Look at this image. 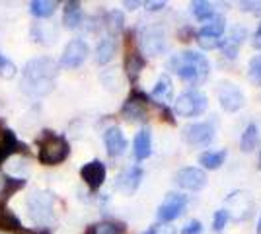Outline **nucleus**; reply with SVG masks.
Segmentation results:
<instances>
[{"mask_svg":"<svg viewBox=\"0 0 261 234\" xmlns=\"http://www.w3.org/2000/svg\"><path fill=\"white\" fill-rule=\"evenodd\" d=\"M146 101H148V96H144L142 92H133L129 100L123 103L121 113L125 115L127 121H144L146 119Z\"/></svg>","mask_w":261,"mask_h":234,"instance_id":"11","label":"nucleus"},{"mask_svg":"<svg viewBox=\"0 0 261 234\" xmlns=\"http://www.w3.org/2000/svg\"><path fill=\"white\" fill-rule=\"evenodd\" d=\"M201 230H203V224H201V221L193 219V221H189V223L181 228V234H201Z\"/></svg>","mask_w":261,"mask_h":234,"instance_id":"35","label":"nucleus"},{"mask_svg":"<svg viewBox=\"0 0 261 234\" xmlns=\"http://www.w3.org/2000/svg\"><path fill=\"white\" fill-rule=\"evenodd\" d=\"M127 226L119 221H103V223L92 224L88 228V234H125Z\"/></svg>","mask_w":261,"mask_h":234,"instance_id":"22","label":"nucleus"},{"mask_svg":"<svg viewBox=\"0 0 261 234\" xmlns=\"http://www.w3.org/2000/svg\"><path fill=\"white\" fill-rule=\"evenodd\" d=\"M251 43H253L255 49L261 51V23H259V28H257V32H255V35H253V41H251Z\"/></svg>","mask_w":261,"mask_h":234,"instance_id":"39","label":"nucleus"},{"mask_svg":"<svg viewBox=\"0 0 261 234\" xmlns=\"http://www.w3.org/2000/svg\"><path fill=\"white\" fill-rule=\"evenodd\" d=\"M133 152H135L137 160H146L148 156L152 154V135H150V129H141L139 133L135 135Z\"/></svg>","mask_w":261,"mask_h":234,"instance_id":"16","label":"nucleus"},{"mask_svg":"<svg viewBox=\"0 0 261 234\" xmlns=\"http://www.w3.org/2000/svg\"><path fill=\"white\" fill-rule=\"evenodd\" d=\"M106 174H108V170H106V164L101 160H92L80 168V176L92 191H98L103 186Z\"/></svg>","mask_w":261,"mask_h":234,"instance_id":"13","label":"nucleus"},{"mask_svg":"<svg viewBox=\"0 0 261 234\" xmlns=\"http://www.w3.org/2000/svg\"><path fill=\"white\" fill-rule=\"evenodd\" d=\"M144 65H146V61H144V57L141 55V51H137V49L127 51V57H125V70H127V76L130 78V82H137V78L141 76Z\"/></svg>","mask_w":261,"mask_h":234,"instance_id":"17","label":"nucleus"},{"mask_svg":"<svg viewBox=\"0 0 261 234\" xmlns=\"http://www.w3.org/2000/svg\"><path fill=\"white\" fill-rule=\"evenodd\" d=\"M189 8H191V14L195 16L199 22H207V20H211V18L215 16L213 4H211V2H205V0H195V2H191Z\"/></svg>","mask_w":261,"mask_h":234,"instance_id":"26","label":"nucleus"},{"mask_svg":"<svg viewBox=\"0 0 261 234\" xmlns=\"http://www.w3.org/2000/svg\"><path fill=\"white\" fill-rule=\"evenodd\" d=\"M197 41L203 49H217L224 43V39H220V37H203V35H197Z\"/></svg>","mask_w":261,"mask_h":234,"instance_id":"33","label":"nucleus"},{"mask_svg":"<svg viewBox=\"0 0 261 234\" xmlns=\"http://www.w3.org/2000/svg\"><path fill=\"white\" fill-rule=\"evenodd\" d=\"M88 57V45L86 41L82 39H72L68 41V45L63 51V57H61V65L65 68H78Z\"/></svg>","mask_w":261,"mask_h":234,"instance_id":"10","label":"nucleus"},{"mask_svg":"<svg viewBox=\"0 0 261 234\" xmlns=\"http://www.w3.org/2000/svg\"><path fill=\"white\" fill-rule=\"evenodd\" d=\"M57 8V2L53 0H33L30 4V10L35 18H49Z\"/></svg>","mask_w":261,"mask_h":234,"instance_id":"28","label":"nucleus"},{"mask_svg":"<svg viewBox=\"0 0 261 234\" xmlns=\"http://www.w3.org/2000/svg\"><path fill=\"white\" fill-rule=\"evenodd\" d=\"M16 234H51L47 228H41V230H28V228H20L16 230Z\"/></svg>","mask_w":261,"mask_h":234,"instance_id":"40","label":"nucleus"},{"mask_svg":"<svg viewBox=\"0 0 261 234\" xmlns=\"http://www.w3.org/2000/svg\"><path fill=\"white\" fill-rule=\"evenodd\" d=\"M168 70L175 72L189 86H199L208 78L211 63L199 51H181L168 59Z\"/></svg>","mask_w":261,"mask_h":234,"instance_id":"2","label":"nucleus"},{"mask_svg":"<svg viewBox=\"0 0 261 234\" xmlns=\"http://www.w3.org/2000/svg\"><path fill=\"white\" fill-rule=\"evenodd\" d=\"M208 108L207 96L201 90H185L174 100V113L179 117H199Z\"/></svg>","mask_w":261,"mask_h":234,"instance_id":"5","label":"nucleus"},{"mask_svg":"<svg viewBox=\"0 0 261 234\" xmlns=\"http://www.w3.org/2000/svg\"><path fill=\"white\" fill-rule=\"evenodd\" d=\"M240 6H242V10L251 12L255 16H261V2H242Z\"/></svg>","mask_w":261,"mask_h":234,"instance_id":"37","label":"nucleus"},{"mask_svg":"<svg viewBox=\"0 0 261 234\" xmlns=\"http://www.w3.org/2000/svg\"><path fill=\"white\" fill-rule=\"evenodd\" d=\"M113 55H115V39L113 37L101 39L98 49H96V61L99 65H108L109 61L113 59Z\"/></svg>","mask_w":261,"mask_h":234,"instance_id":"25","label":"nucleus"},{"mask_svg":"<svg viewBox=\"0 0 261 234\" xmlns=\"http://www.w3.org/2000/svg\"><path fill=\"white\" fill-rule=\"evenodd\" d=\"M141 49L142 53L150 57H158L166 51V32L160 25H150V28L142 30Z\"/></svg>","mask_w":261,"mask_h":234,"instance_id":"6","label":"nucleus"},{"mask_svg":"<svg viewBox=\"0 0 261 234\" xmlns=\"http://www.w3.org/2000/svg\"><path fill=\"white\" fill-rule=\"evenodd\" d=\"M28 211L33 223L47 226L55 221V197L47 191H33L28 197Z\"/></svg>","mask_w":261,"mask_h":234,"instance_id":"4","label":"nucleus"},{"mask_svg":"<svg viewBox=\"0 0 261 234\" xmlns=\"http://www.w3.org/2000/svg\"><path fill=\"white\" fill-rule=\"evenodd\" d=\"M106 28H108V32L111 35H117L123 32V28H125V18H123V14L119 10H111L106 16Z\"/></svg>","mask_w":261,"mask_h":234,"instance_id":"29","label":"nucleus"},{"mask_svg":"<svg viewBox=\"0 0 261 234\" xmlns=\"http://www.w3.org/2000/svg\"><path fill=\"white\" fill-rule=\"evenodd\" d=\"M257 143H259V129H257L255 123H250V125L244 129V133H242L240 146H242L244 152H251V150L257 146Z\"/></svg>","mask_w":261,"mask_h":234,"instance_id":"21","label":"nucleus"},{"mask_svg":"<svg viewBox=\"0 0 261 234\" xmlns=\"http://www.w3.org/2000/svg\"><path fill=\"white\" fill-rule=\"evenodd\" d=\"M141 4H142V2H137V0H133V2H130V0H125V2H123V6H125V8H129V10H135V8H139Z\"/></svg>","mask_w":261,"mask_h":234,"instance_id":"41","label":"nucleus"},{"mask_svg":"<svg viewBox=\"0 0 261 234\" xmlns=\"http://www.w3.org/2000/svg\"><path fill=\"white\" fill-rule=\"evenodd\" d=\"M16 65L12 63V61H8L6 57L0 53V76H4V78H14L16 76Z\"/></svg>","mask_w":261,"mask_h":234,"instance_id":"32","label":"nucleus"},{"mask_svg":"<svg viewBox=\"0 0 261 234\" xmlns=\"http://www.w3.org/2000/svg\"><path fill=\"white\" fill-rule=\"evenodd\" d=\"M141 181H142V170L141 168L129 166V168H125L119 176H117V184H115V188H117L121 193L130 195V193H135V191H137V188L141 186Z\"/></svg>","mask_w":261,"mask_h":234,"instance_id":"14","label":"nucleus"},{"mask_svg":"<svg viewBox=\"0 0 261 234\" xmlns=\"http://www.w3.org/2000/svg\"><path fill=\"white\" fill-rule=\"evenodd\" d=\"M59 65L51 57H35L25 63L22 76V90L28 96H45L55 88Z\"/></svg>","mask_w":261,"mask_h":234,"instance_id":"1","label":"nucleus"},{"mask_svg":"<svg viewBox=\"0 0 261 234\" xmlns=\"http://www.w3.org/2000/svg\"><path fill=\"white\" fill-rule=\"evenodd\" d=\"M144 6H146V10L148 12H158L166 6V2H144Z\"/></svg>","mask_w":261,"mask_h":234,"instance_id":"38","label":"nucleus"},{"mask_svg":"<svg viewBox=\"0 0 261 234\" xmlns=\"http://www.w3.org/2000/svg\"><path fill=\"white\" fill-rule=\"evenodd\" d=\"M185 205H187V197L185 195H181V193H168L166 199L162 201V205L158 207L156 217L162 223H170V221L177 219L184 213Z\"/></svg>","mask_w":261,"mask_h":234,"instance_id":"9","label":"nucleus"},{"mask_svg":"<svg viewBox=\"0 0 261 234\" xmlns=\"http://www.w3.org/2000/svg\"><path fill=\"white\" fill-rule=\"evenodd\" d=\"M185 143L191 146H208L215 139L213 123H187L184 127Z\"/></svg>","mask_w":261,"mask_h":234,"instance_id":"7","label":"nucleus"},{"mask_svg":"<svg viewBox=\"0 0 261 234\" xmlns=\"http://www.w3.org/2000/svg\"><path fill=\"white\" fill-rule=\"evenodd\" d=\"M82 20H84V16H82V6H80V2H74V0L66 2L65 12H63V23H65V28L76 30V28L82 25Z\"/></svg>","mask_w":261,"mask_h":234,"instance_id":"19","label":"nucleus"},{"mask_svg":"<svg viewBox=\"0 0 261 234\" xmlns=\"http://www.w3.org/2000/svg\"><path fill=\"white\" fill-rule=\"evenodd\" d=\"M257 234H261V215H259V221H257Z\"/></svg>","mask_w":261,"mask_h":234,"instance_id":"42","label":"nucleus"},{"mask_svg":"<svg viewBox=\"0 0 261 234\" xmlns=\"http://www.w3.org/2000/svg\"><path fill=\"white\" fill-rule=\"evenodd\" d=\"M230 221V215L226 209H218L217 213H215V219H213V230L215 232H222L224 230V226L228 224Z\"/></svg>","mask_w":261,"mask_h":234,"instance_id":"31","label":"nucleus"},{"mask_svg":"<svg viewBox=\"0 0 261 234\" xmlns=\"http://www.w3.org/2000/svg\"><path fill=\"white\" fill-rule=\"evenodd\" d=\"M70 154V145L63 135H57L53 131H43L39 139V162L45 166H55L66 160Z\"/></svg>","mask_w":261,"mask_h":234,"instance_id":"3","label":"nucleus"},{"mask_svg":"<svg viewBox=\"0 0 261 234\" xmlns=\"http://www.w3.org/2000/svg\"><path fill=\"white\" fill-rule=\"evenodd\" d=\"M23 186H25V181H23V179L10 178V176H6L4 172H0V199L10 197L14 191L22 190Z\"/></svg>","mask_w":261,"mask_h":234,"instance_id":"23","label":"nucleus"},{"mask_svg":"<svg viewBox=\"0 0 261 234\" xmlns=\"http://www.w3.org/2000/svg\"><path fill=\"white\" fill-rule=\"evenodd\" d=\"M259 168H261V152H259Z\"/></svg>","mask_w":261,"mask_h":234,"instance_id":"44","label":"nucleus"},{"mask_svg":"<svg viewBox=\"0 0 261 234\" xmlns=\"http://www.w3.org/2000/svg\"><path fill=\"white\" fill-rule=\"evenodd\" d=\"M20 228H22L20 219L6 205H0V230H20Z\"/></svg>","mask_w":261,"mask_h":234,"instance_id":"27","label":"nucleus"},{"mask_svg":"<svg viewBox=\"0 0 261 234\" xmlns=\"http://www.w3.org/2000/svg\"><path fill=\"white\" fill-rule=\"evenodd\" d=\"M154 234H177V228H175L174 224H156L154 226Z\"/></svg>","mask_w":261,"mask_h":234,"instance_id":"36","label":"nucleus"},{"mask_svg":"<svg viewBox=\"0 0 261 234\" xmlns=\"http://www.w3.org/2000/svg\"><path fill=\"white\" fill-rule=\"evenodd\" d=\"M224 160H226V152L224 150H217V152L207 150V152H203V154L199 156V164L203 168H207V170H218L224 164Z\"/></svg>","mask_w":261,"mask_h":234,"instance_id":"24","label":"nucleus"},{"mask_svg":"<svg viewBox=\"0 0 261 234\" xmlns=\"http://www.w3.org/2000/svg\"><path fill=\"white\" fill-rule=\"evenodd\" d=\"M248 76L250 82L255 86H261V55H255L248 65Z\"/></svg>","mask_w":261,"mask_h":234,"instance_id":"30","label":"nucleus"},{"mask_svg":"<svg viewBox=\"0 0 261 234\" xmlns=\"http://www.w3.org/2000/svg\"><path fill=\"white\" fill-rule=\"evenodd\" d=\"M175 184H177L181 190L199 191L207 186V174H205V170L195 168V166L181 168V170L175 174Z\"/></svg>","mask_w":261,"mask_h":234,"instance_id":"8","label":"nucleus"},{"mask_svg":"<svg viewBox=\"0 0 261 234\" xmlns=\"http://www.w3.org/2000/svg\"><path fill=\"white\" fill-rule=\"evenodd\" d=\"M103 143H106V148H108L109 156H121L125 150H127V139L121 131L119 127H109L108 131L103 133Z\"/></svg>","mask_w":261,"mask_h":234,"instance_id":"15","label":"nucleus"},{"mask_svg":"<svg viewBox=\"0 0 261 234\" xmlns=\"http://www.w3.org/2000/svg\"><path fill=\"white\" fill-rule=\"evenodd\" d=\"M244 37H246V30L244 28H240V25H236L232 32H230V35H228V43H232V45H236V47H240L242 45V41H244Z\"/></svg>","mask_w":261,"mask_h":234,"instance_id":"34","label":"nucleus"},{"mask_svg":"<svg viewBox=\"0 0 261 234\" xmlns=\"http://www.w3.org/2000/svg\"><path fill=\"white\" fill-rule=\"evenodd\" d=\"M224 30H226V20H224V16L215 14L211 20H207V22L203 23L199 35H203V37H222Z\"/></svg>","mask_w":261,"mask_h":234,"instance_id":"20","label":"nucleus"},{"mask_svg":"<svg viewBox=\"0 0 261 234\" xmlns=\"http://www.w3.org/2000/svg\"><path fill=\"white\" fill-rule=\"evenodd\" d=\"M142 234H154V226H150V228H148L146 232H142Z\"/></svg>","mask_w":261,"mask_h":234,"instance_id":"43","label":"nucleus"},{"mask_svg":"<svg viewBox=\"0 0 261 234\" xmlns=\"http://www.w3.org/2000/svg\"><path fill=\"white\" fill-rule=\"evenodd\" d=\"M152 98L156 101H160L162 106H166L168 101H174V84H172L168 74H162L156 80V86L152 90Z\"/></svg>","mask_w":261,"mask_h":234,"instance_id":"18","label":"nucleus"},{"mask_svg":"<svg viewBox=\"0 0 261 234\" xmlns=\"http://www.w3.org/2000/svg\"><path fill=\"white\" fill-rule=\"evenodd\" d=\"M218 101L224 112L234 113L244 106V94L238 86L226 82V84H220V88H218Z\"/></svg>","mask_w":261,"mask_h":234,"instance_id":"12","label":"nucleus"}]
</instances>
